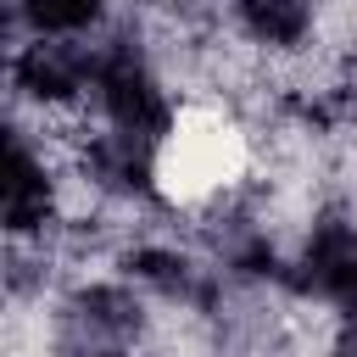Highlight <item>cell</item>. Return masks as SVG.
I'll use <instances>...</instances> for the list:
<instances>
[{"label": "cell", "instance_id": "8", "mask_svg": "<svg viewBox=\"0 0 357 357\" xmlns=\"http://www.w3.org/2000/svg\"><path fill=\"white\" fill-rule=\"evenodd\" d=\"M106 0H17V17L33 33H84L89 22H100Z\"/></svg>", "mask_w": 357, "mask_h": 357}, {"label": "cell", "instance_id": "3", "mask_svg": "<svg viewBox=\"0 0 357 357\" xmlns=\"http://www.w3.org/2000/svg\"><path fill=\"white\" fill-rule=\"evenodd\" d=\"M11 78L28 100H45V106L78 100L84 89H95V45H78L73 33H39L11 61Z\"/></svg>", "mask_w": 357, "mask_h": 357}, {"label": "cell", "instance_id": "4", "mask_svg": "<svg viewBox=\"0 0 357 357\" xmlns=\"http://www.w3.org/2000/svg\"><path fill=\"white\" fill-rule=\"evenodd\" d=\"M50 206H56V190H50V173H45V156H33V145L11 128L6 134V229L17 240L39 234Z\"/></svg>", "mask_w": 357, "mask_h": 357}, {"label": "cell", "instance_id": "1", "mask_svg": "<svg viewBox=\"0 0 357 357\" xmlns=\"http://www.w3.org/2000/svg\"><path fill=\"white\" fill-rule=\"evenodd\" d=\"M95 100H100V112L117 134H134V139L156 145L173 128L167 95L156 84L139 39H128V33H112L106 45H95Z\"/></svg>", "mask_w": 357, "mask_h": 357}, {"label": "cell", "instance_id": "2", "mask_svg": "<svg viewBox=\"0 0 357 357\" xmlns=\"http://www.w3.org/2000/svg\"><path fill=\"white\" fill-rule=\"evenodd\" d=\"M290 284H296L301 296L335 301V307L357 324V223H346V218L312 223V234H307V245H301V262H296Z\"/></svg>", "mask_w": 357, "mask_h": 357}, {"label": "cell", "instance_id": "5", "mask_svg": "<svg viewBox=\"0 0 357 357\" xmlns=\"http://www.w3.org/2000/svg\"><path fill=\"white\" fill-rule=\"evenodd\" d=\"M73 324L84 329V340H89V346H100V340L123 346L128 335H139V301H134L128 290L95 284V290H84V296L73 301Z\"/></svg>", "mask_w": 357, "mask_h": 357}, {"label": "cell", "instance_id": "7", "mask_svg": "<svg viewBox=\"0 0 357 357\" xmlns=\"http://www.w3.org/2000/svg\"><path fill=\"white\" fill-rule=\"evenodd\" d=\"M128 273H134L139 284H151L156 296H167V301H206V279H201V268H195L190 257H178V251L139 245V251L128 257Z\"/></svg>", "mask_w": 357, "mask_h": 357}, {"label": "cell", "instance_id": "6", "mask_svg": "<svg viewBox=\"0 0 357 357\" xmlns=\"http://www.w3.org/2000/svg\"><path fill=\"white\" fill-rule=\"evenodd\" d=\"M234 17H240V28H245L257 45L290 50V45H301L307 28H312V0H234Z\"/></svg>", "mask_w": 357, "mask_h": 357}]
</instances>
